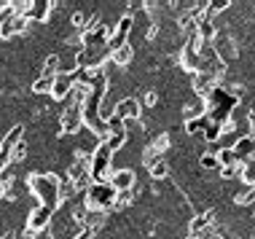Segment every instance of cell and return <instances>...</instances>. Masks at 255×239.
<instances>
[{
    "mask_svg": "<svg viewBox=\"0 0 255 239\" xmlns=\"http://www.w3.org/2000/svg\"><path fill=\"white\" fill-rule=\"evenodd\" d=\"M84 22H86V16H84V13L78 11V13H75V16H73V24H75V27H81Z\"/></svg>",
    "mask_w": 255,
    "mask_h": 239,
    "instance_id": "d4e9b609",
    "label": "cell"
},
{
    "mask_svg": "<svg viewBox=\"0 0 255 239\" xmlns=\"http://www.w3.org/2000/svg\"><path fill=\"white\" fill-rule=\"evenodd\" d=\"M108 183H110V188L119 194V191H132L134 188V183H137V175H134V169H113V175L108 177Z\"/></svg>",
    "mask_w": 255,
    "mask_h": 239,
    "instance_id": "52a82bcc",
    "label": "cell"
},
{
    "mask_svg": "<svg viewBox=\"0 0 255 239\" xmlns=\"http://www.w3.org/2000/svg\"><path fill=\"white\" fill-rule=\"evenodd\" d=\"M57 210L46 207V204H35L27 215V231H38V229H49L51 226V218Z\"/></svg>",
    "mask_w": 255,
    "mask_h": 239,
    "instance_id": "5b68a950",
    "label": "cell"
},
{
    "mask_svg": "<svg viewBox=\"0 0 255 239\" xmlns=\"http://www.w3.org/2000/svg\"><path fill=\"white\" fill-rule=\"evenodd\" d=\"M127 137H129L127 132H116V134H108V137L102 140V142H105V145L110 148V153H119L121 148H124V142H127Z\"/></svg>",
    "mask_w": 255,
    "mask_h": 239,
    "instance_id": "5bb4252c",
    "label": "cell"
},
{
    "mask_svg": "<svg viewBox=\"0 0 255 239\" xmlns=\"http://www.w3.org/2000/svg\"><path fill=\"white\" fill-rule=\"evenodd\" d=\"M108 57H110V62H113L116 67H129V65H132V59H134V46L132 43H124L121 49L110 51Z\"/></svg>",
    "mask_w": 255,
    "mask_h": 239,
    "instance_id": "30bf717a",
    "label": "cell"
},
{
    "mask_svg": "<svg viewBox=\"0 0 255 239\" xmlns=\"http://www.w3.org/2000/svg\"><path fill=\"white\" fill-rule=\"evenodd\" d=\"M207 239H220V237H215V234H210V237H207Z\"/></svg>",
    "mask_w": 255,
    "mask_h": 239,
    "instance_id": "f1b7e54d",
    "label": "cell"
},
{
    "mask_svg": "<svg viewBox=\"0 0 255 239\" xmlns=\"http://www.w3.org/2000/svg\"><path fill=\"white\" fill-rule=\"evenodd\" d=\"M156 100H158V97H156V92H148V94H145V102H148V105H153Z\"/></svg>",
    "mask_w": 255,
    "mask_h": 239,
    "instance_id": "4316f807",
    "label": "cell"
},
{
    "mask_svg": "<svg viewBox=\"0 0 255 239\" xmlns=\"http://www.w3.org/2000/svg\"><path fill=\"white\" fill-rule=\"evenodd\" d=\"M202 137H204L207 142H218V140H223V126H220V124H212V121H210V126L204 129Z\"/></svg>",
    "mask_w": 255,
    "mask_h": 239,
    "instance_id": "e0dca14e",
    "label": "cell"
},
{
    "mask_svg": "<svg viewBox=\"0 0 255 239\" xmlns=\"http://www.w3.org/2000/svg\"><path fill=\"white\" fill-rule=\"evenodd\" d=\"M113 199H116V191L110 188V183H92V186L84 191V204L92 213L105 215L108 210H113Z\"/></svg>",
    "mask_w": 255,
    "mask_h": 239,
    "instance_id": "7a4b0ae2",
    "label": "cell"
},
{
    "mask_svg": "<svg viewBox=\"0 0 255 239\" xmlns=\"http://www.w3.org/2000/svg\"><path fill=\"white\" fill-rule=\"evenodd\" d=\"M0 239H16V234H13V231H5V234H0Z\"/></svg>",
    "mask_w": 255,
    "mask_h": 239,
    "instance_id": "83f0119b",
    "label": "cell"
},
{
    "mask_svg": "<svg viewBox=\"0 0 255 239\" xmlns=\"http://www.w3.org/2000/svg\"><path fill=\"white\" fill-rule=\"evenodd\" d=\"M129 202H132V191H119L113 199V210H124Z\"/></svg>",
    "mask_w": 255,
    "mask_h": 239,
    "instance_id": "44dd1931",
    "label": "cell"
},
{
    "mask_svg": "<svg viewBox=\"0 0 255 239\" xmlns=\"http://www.w3.org/2000/svg\"><path fill=\"white\" fill-rule=\"evenodd\" d=\"M30 239H54V231L49 229H38V231H30Z\"/></svg>",
    "mask_w": 255,
    "mask_h": 239,
    "instance_id": "cb8c5ba5",
    "label": "cell"
},
{
    "mask_svg": "<svg viewBox=\"0 0 255 239\" xmlns=\"http://www.w3.org/2000/svg\"><path fill=\"white\" fill-rule=\"evenodd\" d=\"M218 164H220V169L223 167H237V164H242L237 159V153L231 151V148H220L218 151Z\"/></svg>",
    "mask_w": 255,
    "mask_h": 239,
    "instance_id": "9a60e30c",
    "label": "cell"
},
{
    "mask_svg": "<svg viewBox=\"0 0 255 239\" xmlns=\"http://www.w3.org/2000/svg\"><path fill=\"white\" fill-rule=\"evenodd\" d=\"M113 116H119L121 121H137L140 119V100L137 97H124L113 105Z\"/></svg>",
    "mask_w": 255,
    "mask_h": 239,
    "instance_id": "8992f818",
    "label": "cell"
},
{
    "mask_svg": "<svg viewBox=\"0 0 255 239\" xmlns=\"http://www.w3.org/2000/svg\"><path fill=\"white\" fill-rule=\"evenodd\" d=\"M59 180L62 177L54 175V172H35V175H30L27 188L35 194L38 204H46V207L57 210L62 204V199H59Z\"/></svg>",
    "mask_w": 255,
    "mask_h": 239,
    "instance_id": "6da1fadb",
    "label": "cell"
},
{
    "mask_svg": "<svg viewBox=\"0 0 255 239\" xmlns=\"http://www.w3.org/2000/svg\"><path fill=\"white\" fill-rule=\"evenodd\" d=\"M148 172L153 180H164V177L169 175V161L167 159H156L153 164H148Z\"/></svg>",
    "mask_w": 255,
    "mask_h": 239,
    "instance_id": "4fadbf2b",
    "label": "cell"
},
{
    "mask_svg": "<svg viewBox=\"0 0 255 239\" xmlns=\"http://www.w3.org/2000/svg\"><path fill=\"white\" fill-rule=\"evenodd\" d=\"M94 234H97V229H94V226H81V231L73 239H94Z\"/></svg>",
    "mask_w": 255,
    "mask_h": 239,
    "instance_id": "603a6c76",
    "label": "cell"
},
{
    "mask_svg": "<svg viewBox=\"0 0 255 239\" xmlns=\"http://www.w3.org/2000/svg\"><path fill=\"white\" fill-rule=\"evenodd\" d=\"M242 180L250 183V186H255V156L242 164Z\"/></svg>",
    "mask_w": 255,
    "mask_h": 239,
    "instance_id": "d6986e66",
    "label": "cell"
},
{
    "mask_svg": "<svg viewBox=\"0 0 255 239\" xmlns=\"http://www.w3.org/2000/svg\"><path fill=\"white\" fill-rule=\"evenodd\" d=\"M54 3H43V0H38V3L30 5V11H27V19L30 22H46V16H49V8Z\"/></svg>",
    "mask_w": 255,
    "mask_h": 239,
    "instance_id": "7c38bea8",
    "label": "cell"
},
{
    "mask_svg": "<svg viewBox=\"0 0 255 239\" xmlns=\"http://www.w3.org/2000/svg\"><path fill=\"white\" fill-rule=\"evenodd\" d=\"M110 161H113V153H110V148L100 140L97 148L92 151V159H89V175H92V183H108V177L113 175Z\"/></svg>",
    "mask_w": 255,
    "mask_h": 239,
    "instance_id": "3957f363",
    "label": "cell"
},
{
    "mask_svg": "<svg viewBox=\"0 0 255 239\" xmlns=\"http://www.w3.org/2000/svg\"><path fill=\"white\" fill-rule=\"evenodd\" d=\"M73 86H75V81H73V70L70 73H57V76H54V84H51V97L54 100H62L65 102L67 100V94L73 92Z\"/></svg>",
    "mask_w": 255,
    "mask_h": 239,
    "instance_id": "ba28073f",
    "label": "cell"
},
{
    "mask_svg": "<svg viewBox=\"0 0 255 239\" xmlns=\"http://www.w3.org/2000/svg\"><path fill=\"white\" fill-rule=\"evenodd\" d=\"M247 121H250V132H247V137H253V140H255V116H250Z\"/></svg>",
    "mask_w": 255,
    "mask_h": 239,
    "instance_id": "484cf974",
    "label": "cell"
},
{
    "mask_svg": "<svg viewBox=\"0 0 255 239\" xmlns=\"http://www.w3.org/2000/svg\"><path fill=\"white\" fill-rule=\"evenodd\" d=\"M27 151H30V148H27V142L22 140V142H19V145L11 151V164H22V161H27Z\"/></svg>",
    "mask_w": 255,
    "mask_h": 239,
    "instance_id": "ffe728a7",
    "label": "cell"
},
{
    "mask_svg": "<svg viewBox=\"0 0 255 239\" xmlns=\"http://www.w3.org/2000/svg\"><path fill=\"white\" fill-rule=\"evenodd\" d=\"M51 84H54V78L40 76V78L32 81V92H35V94H49V92H51Z\"/></svg>",
    "mask_w": 255,
    "mask_h": 239,
    "instance_id": "ac0fdd59",
    "label": "cell"
},
{
    "mask_svg": "<svg viewBox=\"0 0 255 239\" xmlns=\"http://www.w3.org/2000/svg\"><path fill=\"white\" fill-rule=\"evenodd\" d=\"M207 126H210V119H207V113H204V116H194V119L185 121V132H188L191 137H196V134H204Z\"/></svg>",
    "mask_w": 255,
    "mask_h": 239,
    "instance_id": "8fae6325",
    "label": "cell"
},
{
    "mask_svg": "<svg viewBox=\"0 0 255 239\" xmlns=\"http://www.w3.org/2000/svg\"><path fill=\"white\" fill-rule=\"evenodd\" d=\"M231 151L237 153V159H239V161L245 164L247 159H253V156H255V140H253V137H247V134H239Z\"/></svg>",
    "mask_w": 255,
    "mask_h": 239,
    "instance_id": "9c48e42d",
    "label": "cell"
},
{
    "mask_svg": "<svg viewBox=\"0 0 255 239\" xmlns=\"http://www.w3.org/2000/svg\"><path fill=\"white\" fill-rule=\"evenodd\" d=\"M199 164H202V169H220L218 156H212V153H202L199 156Z\"/></svg>",
    "mask_w": 255,
    "mask_h": 239,
    "instance_id": "7402d4cb",
    "label": "cell"
},
{
    "mask_svg": "<svg viewBox=\"0 0 255 239\" xmlns=\"http://www.w3.org/2000/svg\"><path fill=\"white\" fill-rule=\"evenodd\" d=\"M75 194H78V188L73 186V180H70V177H62V180H59V199H62V202H65V199H73Z\"/></svg>",
    "mask_w": 255,
    "mask_h": 239,
    "instance_id": "2e32d148",
    "label": "cell"
},
{
    "mask_svg": "<svg viewBox=\"0 0 255 239\" xmlns=\"http://www.w3.org/2000/svg\"><path fill=\"white\" fill-rule=\"evenodd\" d=\"M89 159H92V153H75L73 161L67 164V175L73 180V186L78 188V194H84V191L92 186V175H89Z\"/></svg>",
    "mask_w": 255,
    "mask_h": 239,
    "instance_id": "277c9868",
    "label": "cell"
}]
</instances>
